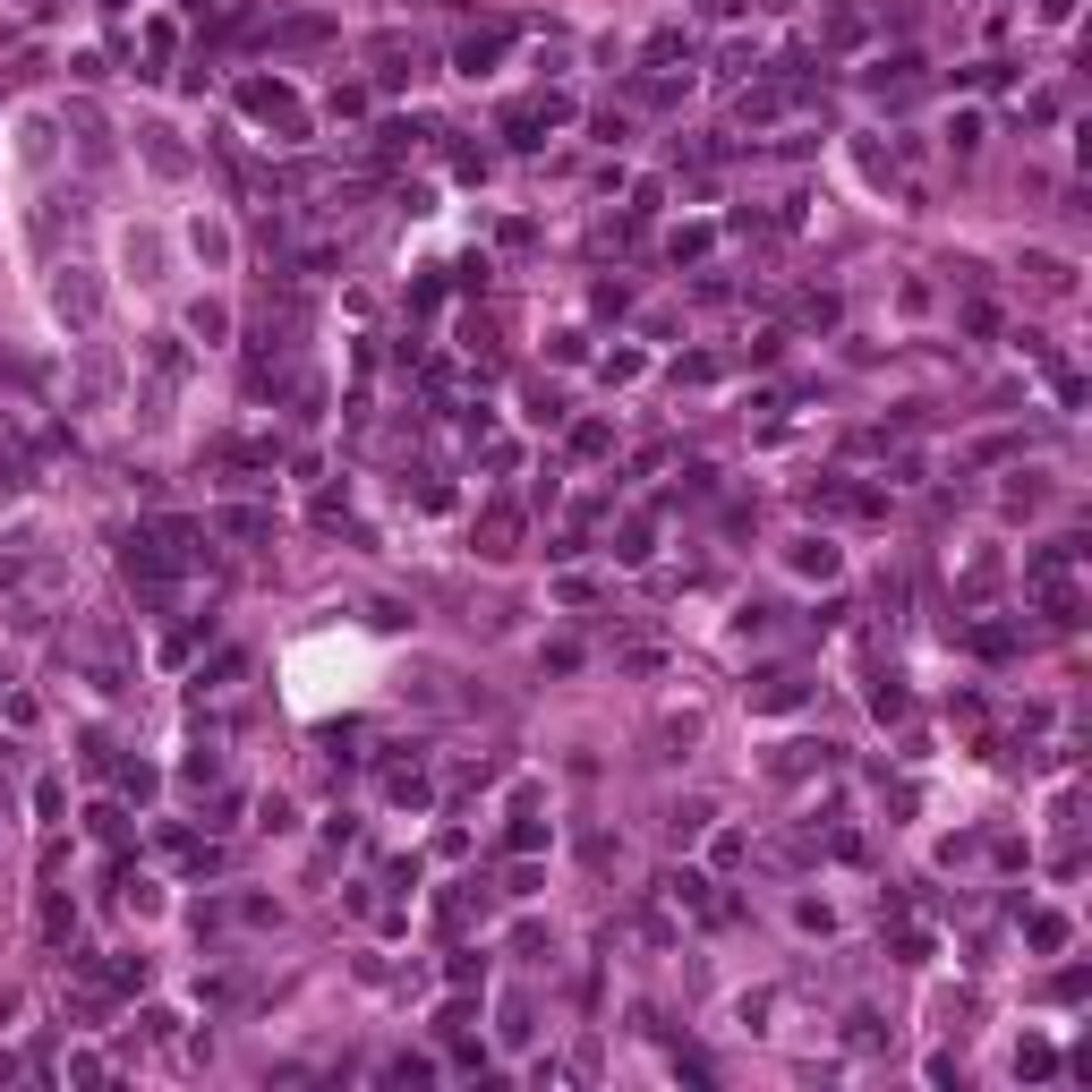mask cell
Returning a JSON list of instances; mask_svg holds the SVG:
<instances>
[{
	"label": "cell",
	"mask_w": 1092,
	"mask_h": 1092,
	"mask_svg": "<svg viewBox=\"0 0 1092 1092\" xmlns=\"http://www.w3.org/2000/svg\"><path fill=\"white\" fill-rule=\"evenodd\" d=\"M793 563H802V572H836V546H828V538H802V546H793Z\"/></svg>",
	"instance_id": "obj_1"
},
{
	"label": "cell",
	"mask_w": 1092,
	"mask_h": 1092,
	"mask_svg": "<svg viewBox=\"0 0 1092 1092\" xmlns=\"http://www.w3.org/2000/svg\"><path fill=\"white\" fill-rule=\"evenodd\" d=\"M495 52H504V35H470V44H461V68H470V77H478V68H487Z\"/></svg>",
	"instance_id": "obj_2"
}]
</instances>
